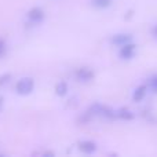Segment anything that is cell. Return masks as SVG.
I'll use <instances>...</instances> for the list:
<instances>
[{"mask_svg": "<svg viewBox=\"0 0 157 157\" xmlns=\"http://www.w3.org/2000/svg\"><path fill=\"white\" fill-rule=\"evenodd\" d=\"M33 88H35V81H33V78H30V77L21 78V80L17 83V86H15V91L18 92L19 95L30 94V92L33 91Z\"/></svg>", "mask_w": 157, "mask_h": 157, "instance_id": "6da1fadb", "label": "cell"}, {"mask_svg": "<svg viewBox=\"0 0 157 157\" xmlns=\"http://www.w3.org/2000/svg\"><path fill=\"white\" fill-rule=\"evenodd\" d=\"M120 47H121V48H120V57H121L123 59H131L136 51V46L134 43H131V41H128V43L123 44V46H120Z\"/></svg>", "mask_w": 157, "mask_h": 157, "instance_id": "7a4b0ae2", "label": "cell"}, {"mask_svg": "<svg viewBox=\"0 0 157 157\" xmlns=\"http://www.w3.org/2000/svg\"><path fill=\"white\" fill-rule=\"evenodd\" d=\"M28 18H29V21L35 22V24H39L40 21L44 19V11L41 10L40 7H33L28 11Z\"/></svg>", "mask_w": 157, "mask_h": 157, "instance_id": "3957f363", "label": "cell"}, {"mask_svg": "<svg viewBox=\"0 0 157 157\" xmlns=\"http://www.w3.org/2000/svg\"><path fill=\"white\" fill-rule=\"evenodd\" d=\"M78 150L83 153H87V155H90V153H94L95 150H97V145H95V142L92 141H81L78 142Z\"/></svg>", "mask_w": 157, "mask_h": 157, "instance_id": "277c9868", "label": "cell"}, {"mask_svg": "<svg viewBox=\"0 0 157 157\" xmlns=\"http://www.w3.org/2000/svg\"><path fill=\"white\" fill-rule=\"evenodd\" d=\"M76 77L80 81H90V80H92V77H94V72H92L91 69L80 68L76 72Z\"/></svg>", "mask_w": 157, "mask_h": 157, "instance_id": "5b68a950", "label": "cell"}, {"mask_svg": "<svg viewBox=\"0 0 157 157\" xmlns=\"http://www.w3.org/2000/svg\"><path fill=\"white\" fill-rule=\"evenodd\" d=\"M146 94H147V86L142 84V86H139L138 88L135 90V92H134V101L139 102V101H142L146 97Z\"/></svg>", "mask_w": 157, "mask_h": 157, "instance_id": "8992f818", "label": "cell"}, {"mask_svg": "<svg viewBox=\"0 0 157 157\" xmlns=\"http://www.w3.org/2000/svg\"><path fill=\"white\" fill-rule=\"evenodd\" d=\"M131 41V35H116L113 39H112V43L113 44H117V46H123V44L128 43Z\"/></svg>", "mask_w": 157, "mask_h": 157, "instance_id": "52a82bcc", "label": "cell"}, {"mask_svg": "<svg viewBox=\"0 0 157 157\" xmlns=\"http://www.w3.org/2000/svg\"><path fill=\"white\" fill-rule=\"evenodd\" d=\"M116 117H120V119H123V120H132L134 117H135V114H134L130 109L123 108L116 113Z\"/></svg>", "mask_w": 157, "mask_h": 157, "instance_id": "ba28073f", "label": "cell"}, {"mask_svg": "<svg viewBox=\"0 0 157 157\" xmlns=\"http://www.w3.org/2000/svg\"><path fill=\"white\" fill-rule=\"evenodd\" d=\"M55 92H57L58 97H65L66 92H68V84L65 81H61L55 86Z\"/></svg>", "mask_w": 157, "mask_h": 157, "instance_id": "9c48e42d", "label": "cell"}, {"mask_svg": "<svg viewBox=\"0 0 157 157\" xmlns=\"http://www.w3.org/2000/svg\"><path fill=\"white\" fill-rule=\"evenodd\" d=\"M91 3L97 8H108L112 4V0H91Z\"/></svg>", "mask_w": 157, "mask_h": 157, "instance_id": "30bf717a", "label": "cell"}, {"mask_svg": "<svg viewBox=\"0 0 157 157\" xmlns=\"http://www.w3.org/2000/svg\"><path fill=\"white\" fill-rule=\"evenodd\" d=\"M11 78V75L10 73H4V75H2L0 76V86H4L6 83H7L8 80Z\"/></svg>", "mask_w": 157, "mask_h": 157, "instance_id": "8fae6325", "label": "cell"}, {"mask_svg": "<svg viewBox=\"0 0 157 157\" xmlns=\"http://www.w3.org/2000/svg\"><path fill=\"white\" fill-rule=\"evenodd\" d=\"M150 86H152L155 90H157V75L150 78Z\"/></svg>", "mask_w": 157, "mask_h": 157, "instance_id": "7c38bea8", "label": "cell"}, {"mask_svg": "<svg viewBox=\"0 0 157 157\" xmlns=\"http://www.w3.org/2000/svg\"><path fill=\"white\" fill-rule=\"evenodd\" d=\"M4 50V41L0 40V54H2V51Z\"/></svg>", "mask_w": 157, "mask_h": 157, "instance_id": "4fadbf2b", "label": "cell"}, {"mask_svg": "<svg viewBox=\"0 0 157 157\" xmlns=\"http://www.w3.org/2000/svg\"><path fill=\"white\" fill-rule=\"evenodd\" d=\"M153 36H155V37L157 39V25H156L155 28H153Z\"/></svg>", "mask_w": 157, "mask_h": 157, "instance_id": "5bb4252c", "label": "cell"}, {"mask_svg": "<svg viewBox=\"0 0 157 157\" xmlns=\"http://www.w3.org/2000/svg\"><path fill=\"white\" fill-rule=\"evenodd\" d=\"M2 105H3V97H0V108H2Z\"/></svg>", "mask_w": 157, "mask_h": 157, "instance_id": "9a60e30c", "label": "cell"}]
</instances>
